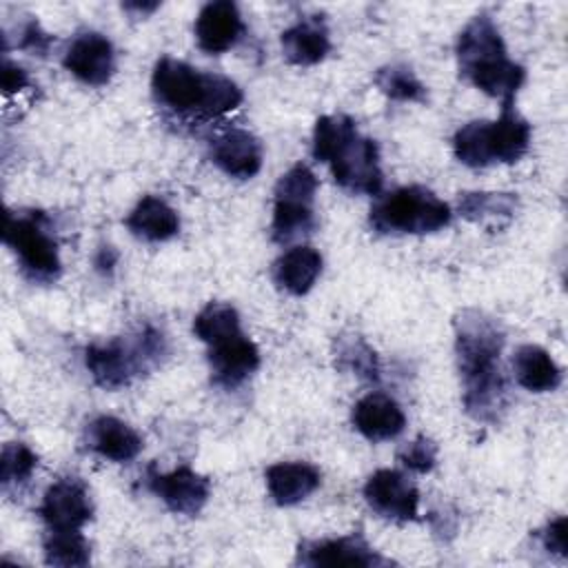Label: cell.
Listing matches in <instances>:
<instances>
[{
  "mask_svg": "<svg viewBox=\"0 0 568 568\" xmlns=\"http://www.w3.org/2000/svg\"><path fill=\"white\" fill-rule=\"evenodd\" d=\"M453 326L464 408L475 422L495 424L508 404V388L499 366L506 333L499 320L477 308L459 311Z\"/></svg>",
  "mask_w": 568,
  "mask_h": 568,
  "instance_id": "1",
  "label": "cell"
},
{
  "mask_svg": "<svg viewBox=\"0 0 568 568\" xmlns=\"http://www.w3.org/2000/svg\"><path fill=\"white\" fill-rule=\"evenodd\" d=\"M151 93L166 111L197 120L224 115L242 102V89L231 78L195 69L171 55L155 62Z\"/></svg>",
  "mask_w": 568,
  "mask_h": 568,
  "instance_id": "2",
  "label": "cell"
},
{
  "mask_svg": "<svg viewBox=\"0 0 568 568\" xmlns=\"http://www.w3.org/2000/svg\"><path fill=\"white\" fill-rule=\"evenodd\" d=\"M313 158L328 164L335 182L364 195H377L384 184L379 149L375 140L362 135L353 118L322 115L313 129Z\"/></svg>",
  "mask_w": 568,
  "mask_h": 568,
  "instance_id": "3",
  "label": "cell"
},
{
  "mask_svg": "<svg viewBox=\"0 0 568 568\" xmlns=\"http://www.w3.org/2000/svg\"><path fill=\"white\" fill-rule=\"evenodd\" d=\"M459 71L479 91L497 98L501 106L515 104L526 80V69L508 58L504 38L488 13H477L457 36Z\"/></svg>",
  "mask_w": 568,
  "mask_h": 568,
  "instance_id": "4",
  "label": "cell"
},
{
  "mask_svg": "<svg viewBox=\"0 0 568 568\" xmlns=\"http://www.w3.org/2000/svg\"><path fill=\"white\" fill-rule=\"evenodd\" d=\"M169 355V342L155 326H142L131 337H113L84 351V366L104 390L129 386L135 377L160 366Z\"/></svg>",
  "mask_w": 568,
  "mask_h": 568,
  "instance_id": "5",
  "label": "cell"
},
{
  "mask_svg": "<svg viewBox=\"0 0 568 568\" xmlns=\"http://www.w3.org/2000/svg\"><path fill=\"white\" fill-rule=\"evenodd\" d=\"M530 124L517 113L515 104L501 106V115L493 122L473 120L453 135L455 158L473 169L488 164H513L521 160L530 146Z\"/></svg>",
  "mask_w": 568,
  "mask_h": 568,
  "instance_id": "6",
  "label": "cell"
},
{
  "mask_svg": "<svg viewBox=\"0 0 568 568\" xmlns=\"http://www.w3.org/2000/svg\"><path fill=\"white\" fill-rule=\"evenodd\" d=\"M377 233H435L450 222V206L430 189L410 184L382 195L368 215Z\"/></svg>",
  "mask_w": 568,
  "mask_h": 568,
  "instance_id": "7",
  "label": "cell"
},
{
  "mask_svg": "<svg viewBox=\"0 0 568 568\" xmlns=\"http://www.w3.org/2000/svg\"><path fill=\"white\" fill-rule=\"evenodd\" d=\"M2 240L18 255L20 268L31 282L49 284L58 280L62 271V262H60L58 244L47 229L44 213L7 211Z\"/></svg>",
  "mask_w": 568,
  "mask_h": 568,
  "instance_id": "8",
  "label": "cell"
},
{
  "mask_svg": "<svg viewBox=\"0 0 568 568\" xmlns=\"http://www.w3.org/2000/svg\"><path fill=\"white\" fill-rule=\"evenodd\" d=\"M317 178L308 164H293L275 184L273 200V240L280 244L308 235L315 229Z\"/></svg>",
  "mask_w": 568,
  "mask_h": 568,
  "instance_id": "9",
  "label": "cell"
},
{
  "mask_svg": "<svg viewBox=\"0 0 568 568\" xmlns=\"http://www.w3.org/2000/svg\"><path fill=\"white\" fill-rule=\"evenodd\" d=\"M366 504L382 517L393 521H413L419 515V490L415 484L393 468L375 470L364 484Z\"/></svg>",
  "mask_w": 568,
  "mask_h": 568,
  "instance_id": "10",
  "label": "cell"
},
{
  "mask_svg": "<svg viewBox=\"0 0 568 568\" xmlns=\"http://www.w3.org/2000/svg\"><path fill=\"white\" fill-rule=\"evenodd\" d=\"M146 486L171 513L178 515H197L211 495L209 479L189 466H180L171 473H160L151 466L146 473Z\"/></svg>",
  "mask_w": 568,
  "mask_h": 568,
  "instance_id": "11",
  "label": "cell"
},
{
  "mask_svg": "<svg viewBox=\"0 0 568 568\" xmlns=\"http://www.w3.org/2000/svg\"><path fill=\"white\" fill-rule=\"evenodd\" d=\"M64 69L89 87H104L115 71V51L106 36L98 31H82L69 44Z\"/></svg>",
  "mask_w": 568,
  "mask_h": 568,
  "instance_id": "12",
  "label": "cell"
},
{
  "mask_svg": "<svg viewBox=\"0 0 568 568\" xmlns=\"http://www.w3.org/2000/svg\"><path fill=\"white\" fill-rule=\"evenodd\" d=\"M38 515L49 528H82L93 517L87 486L78 477L53 481L42 495Z\"/></svg>",
  "mask_w": 568,
  "mask_h": 568,
  "instance_id": "13",
  "label": "cell"
},
{
  "mask_svg": "<svg viewBox=\"0 0 568 568\" xmlns=\"http://www.w3.org/2000/svg\"><path fill=\"white\" fill-rule=\"evenodd\" d=\"M302 566H384V559L362 535H344L333 539L302 541L297 548Z\"/></svg>",
  "mask_w": 568,
  "mask_h": 568,
  "instance_id": "14",
  "label": "cell"
},
{
  "mask_svg": "<svg viewBox=\"0 0 568 568\" xmlns=\"http://www.w3.org/2000/svg\"><path fill=\"white\" fill-rule=\"evenodd\" d=\"M209 366L213 384L233 390L244 384L260 366L257 346L240 331L209 346Z\"/></svg>",
  "mask_w": 568,
  "mask_h": 568,
  "instance_id": "15",
  "label": "cell"
},
{
  "mask_svg": "<svg viewBox=\"0 0 568 568\" xmlns=\"http://www.w3.org/2000/svg\"><path fill=\"white\" fill-rule=\"evenodd\" d=\"M195 40L204 53L217 55L237 44L244 33L240 9L231 0L206 2L195 18Z\"/></svg>",
  "mask_w": 568,
  "mask_h": 568,
  "instance_id": "16",
  "label": "cell"
},
{
  "mask_svg": "<svg viewBox=\"0 0 568 568\" xmlns=\"http://www.w3.org/2000/svg\"><path fill=\"white\" fill-rule=\"evenodd\" d=\"M213 164L231 178L248 180L262 169V142L246 129H231L211 142Z\"/></svg>",
  "mask_w": 568,
  "mask_h": 568,
  "instance_id": "17",
  "label": "cell"
},
{
  "mask_svg": "<svg viewBox=\"0 0 568 568\" xmlns=\"http://www.w3.org/2000/svg\"><path fill=\"white\" fill-rule=\"evenodd\" d=\"M282 53L291 64L308 67L322 62L331 51V36L324 16H304L280 36Z\"/></svg>",
  "mask_w": 568,
  "mask_h": 568,
  "instance_id": "18",
  "label": "cell"
},
{
  "mask_svg": "<svg viewBox=\"0 0 568 568\" xmlns=\"http://www.w3.org/2000/svg\"><path fill=\"white\" fill-rule=\"evenodd\" d=\"M353 426L371 442L397 437L406 426L402 406L386 393H368L353 406Z\"/></svg>",
  "mask_w": 568,
  "mask_h": 568,
  "instance_id": "19",
  "label": "cell"
},
{
  "mask_svg": "<svg viewBox=\"0 0 568 568\" xmlns=\"http://www.w3.org/2000/svg\"><path fill=\"white\" fill-rule=\"evenodd\" d=\"M87 446L104 459L131 462L142 450V437L135 428L113 415H98L87 426Z\"/></svg>",
  "mask_w": 568,
  "mask_h": 568,
  "instance_id": "20",
  "label": "cell"
},
{
  "mask_svg": "<svg viewBox=\"0 0 568 568\" xmlns=\"http://www.w3.org/2000/svg\"><path fill=\"white\" fill-rule=\"evenodd\" d=\"M266 488L277 506H293L317 490L322 475L306 462H277L266 468Z\"/></svg>",
  "mask_w": 568,
  "mask_h": 568,
  "instance_id": "21",
  "label": "cell"
},
{
  "mask_svg": "<svg viewBox=\"0 0 568 568\" xmlns=\"http://www.w3.org/2000/svg\"><path fill=\"white\" fill-rule=\"evenodd\" d=\"M126 229L146 242H166L180 231L178 211L158 195H144L126 215Z\"/></svg>",
  "mask_w": 568,
  "mask_h": 568,
  "instance_id": "22",
  "label": "cell"
},
{
  "mask_svg": "<svg viewBox=\"0 0 568 568\" xmlns=\"http://www.w3.org/2000/svg\"><path fill=\"white\" fill-rule=\"evenodd\" d=\"M322 273V255L306 244L282 253L273 264V280L291 295H304Z\"/></svg>",
  "mask_w": 568,
  "mask_h": 568,
  "instance_id": "23",
  "label": "cell"
},
{
  "mask_svg": "<svg viewBox=\"0 0 568 568\" xmlns=\"http://www.w3.org/2000/svg\"><path fill=\"white\" fill-rule=\"evenodd\" d=\"M513 373L530 393H548L561 384V368L550 353L537 344H524L513 355Z\"/></svg>",
  "mask_w": 568,
  "mask_h": 568,
  "instance_id": "24",
  "label": "cell"
},
{
  "mask_svg": "<svg viewBox=\"0 0 568 568\" xmlns=\"http://www.w3.org/2000/svg\"><path fill=\"white\" fill-rule=\"evenodd\" d=\"M459 213L490 231L506 226L517 209V197L513 193H488V191H468L459 195Z\"/></svg>",
  "mask_w": 568,
  "mask_h": 568,
  "instance_id": "25",
  "label": "cell"
},
{
  "mask_svg": "<svg viewBox=\"0 0 568 568\" xmlns=\"http://www.w3.org/2000/svg\"><path fill=\"white\" fill-rule=\"evenodd\" d=\"M44 561L49 566H87L91 561V546L80 528H49L44 535Z\"/></svg>",
  "mask_w": 568,
  "mask_h": 568,
  "instance_id": "26",
  "label": "cell"
},
{
  "mask_svg": "<svg viewBox=\"0 0 568 568\" xmlns=\"http://www.w3.org/2000/svg\"><path fill=\"white\" fill-rule=\"evenodd\" d=\"M335 366L366 382H377L382 373L377 353L359 335H339L335 339Z\"/></svg>",
  "mask_w": 568,
  "mask_h": 568,
  "instance_id": "27",
  "label": "cell"
},
{
  "mask_svg": "<svg viewBox=\"0 0 568 568\" xmlns=\"http://www.w3.org/2000/svg\"><path fill=\"white\" fill-rule=\"evenodd\" d=\"M240 315L226 302H209L193 320V333L206 344H217L235 333H240Z\"/></svg>",
  "mask_w": 568,
  "mask_h": 568,
  "instance_id": "28",
  "label": "cell"
},
{
  "mask_svg": "<svg viewBox=\"0 0 568 568\" xmlns=\"http://www.w3.org/2000/svg\"><path fill=\"white\" fill-rule=\"evenodd\" d=\"M375 84L390 100H399V102H424L426 100V87L408 64L395 62V64H386V67L377 69Z\"/></svg>",
  "mask_w": 568,
  "mask_h": 568,
  "instance_id": "29",
  "label": "cell"
},
{
  "mask_svg": "<svg viewBox=\"0 0 568 568\" xmlns=\"http://www.w3.org/2000/svg\"><path fill=\"white\" fill-rule=\"evenodd\" d=\"M38 466V455L22 442H9L0 455V481L4 488L24 484Z\"/></svg>",
  "mask_w": 568,
  "mask_h": 568,
  "instance_id": "30",
  "label": "cell"
},
{
  "mask_svg": "<svg viewBox=\"0 0 568 568\" xmlns=\"http://www.w3.org/2000/svg\"><path fill=\"white\" fill-rule=\"evenodd\" d=\"M397 462L413 473H430L437 464V444L426 435H417L397 450Z\"/></svg>",
  "mask_w": 568,
  "mask_h": 568,
  "instance_id": "31",
  "label": "cell"
},
{
  "mask_svg": "<svg viewBox=\"0 0 568 568\" xmlns=\"http://www.w3.org/2000/svg\"><path fill=\"white\" fill-rule=\"evenodd\" d=\"M53 44V36L47 33L38 20H29L22 29V36H20V42L18 47L24 49V51H31V53H38V55H47L49 47Z\"/></svg>",
  "mask_w": 568,
  "mask_h": 568,
  "instance_id": "32",
  "label": "cell"
},
{
  "mask_svg": "<svg viewBox=\"0 0 568 568\" xmlns=\"http://www.w3.org/2000/svg\"><path fill=\"white\" fill-rule=\"evenodd\" d=\"M541 544L550 555L566 557V517L559 515L541 532Z\"/></svg>",
  "mask_w": 568,
  "mask_h": 568,
  "instance_id": "33",
  "label": "cell"
},
{
  "mask_svg": "<svg viewBox=\"0 0 568 568\" xmlns=\"http://www.w3.org/2000/svg\"><path fill=\"white\" fill-rule=\"evenodd\" d=\"M0 84H2V91L7 95H11V93H18L24 87H29V75L20 64H16L11 60H4L2 62V73H0Z\"/></svg>",
  "mask_w": 568,
  "mask_h": 568,
  "instance_id": "34",
  "label": "cell"
},
{
  "mask_svg": "<svg viewBox=\"0 0 568 568\" xmlns=\"http://www.w3.org/2000/svg\"><path fill=\"white\" fill-rule=\"evenodd\" d=\"M118 257H120V255H118V251H115L113 246H100L98 253H95V257H93V266H95L98 273L111 275L113 268H115V264H118Z\"/></svg>",
  "mask_w": 568,
  "mask_h": 568,
  "instance_id": "35",
  "label": "cell"
},
{
  "mask_svg": "<svg viewBox=\"0 0 568 568\" xmlns=\"http://www.w3.org/2000/svg\"><path fill=\"white\" fill-rule=\"evenodd\" d=\"M158 7H160L158 2H124V4H122V9H124V11L135 13L138 18H140V16H149V13H153Z\"/></svg>",
  "mask_w": 568,
  "mask_h": 568,
  "instance_id": "36",
  "label": "cell"
}]
</instances>
